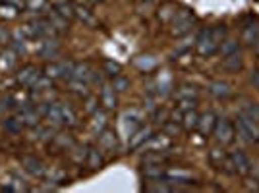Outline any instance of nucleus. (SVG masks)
Returning a JSON list of instances; mask_svg holds the SVG:
<instances>
[{
  "label": "nucleus",
  "instance_id": "nucleus-2",
  "mask_svg": "<svg viewBox=\"0 0 259 193\" xmlns=\"http://www.w3.org/2000/svg\"><path fill=\"white\" fill-rule=\"evenodd\" d=\"M236 133L248 143H257L259 141V122L255 118H251L246 112H240L238 114L236 122Z\"/></svg>",
  "mask_w": 259,
  "mask_h": 193
},
{
  "label": "nucleus",
  "instance_id": "nucleus-38",
  "mask_svg": "<svg viewBox=\"0 0 259 193\" xmlns=\"http://www.w3.org/2000/svg\"><path fill=\"white\" fill-rule=\"evenodd\" d=\"M87 153H89L87 147H83V145H74L70 149V159L76 162V164H83L87 161Z\"/></svg>",
  "mask_w": 259,
  "mask_h": 193
},
{
  "label": "nucleus",
  "instance_id": "nucleus-40",
  "mask_svg": "<svg viewBox=\"0 0 259 193\" xmlns=\"http://www.w3.org/2000/svg\"><path fill=\"white\" fill-rule=\"evenodd\" d=\"M31 14H47L51 10L49 8V0H27V8Z\"/></svg>",
  "mask_w": 259,
  "mask_h": 193
},
{
  "label": "nucleus",
  "instance_id": "nucleus-50",
  "mask_svg": "<svg viewBox=\"0 0 259 193\" xmlns=\"http://www.w3.org/2000/svg\"><path fill=\"white\" fill-rule=\"evenodd\" d=\"M164 133L170 137V135H176L178 133V126H176V122H166L164 124Z\"/></svg>",
  "mask_w": 259,
  "mask_h": 193
},
{
  "label": "nucleus",
  "instance_id": "nucleus-37",
  "mask_svg": "<svg viewBox=\"0 0 259 193\" xmlns=\"http://www.w3.org/2000/svg\"><path fill=\"white\" fill-rule=\"evenodd\" d=\"M45 176H47V180H49L51 183H54V185H58V183H66V172L62 170V168H56V166L47 168Z\"/></svg>",
  "mask_w": 259,
  "mask_h": 193
},
{
  "label": "nucleus",
  "instance_id": "nucleus-47",
  "mask_svg": "<svg viewBox=\"0 0 259 193\" xmlns=\"http://www.w3.org/2000/svg\"><path fill=\"white\" fill-rule=\"evenodd\" d=\"M0 16L12 20V18H16V16H18V10H16L14 6H10L8 2H0Z\"/></svg>",
  "mask_w": 259,
  "mask_h": 193
},
{
  "label": "nucleus",
  "instance_id": "nucleus-23",
  "mask_svg": "<svg viewBox=\"0 0 259 193\" xmlns=\"http://www.w3.org/2000/svg\"><path fill=\"white\" fill-rule=\"evenodd\" d=\"M35 139L37 141H43V143H47V141H53L54 135H56V128L54 126H51L49 122L47 124H39V126H35Z\"/></svg>",
  "mask_w": 259,
  "mask_h": 193
},
{
  "label": "nucleus",
  "instance_id": "nucleus-26",
  "mask_svg": "<svg viewBox=\"0 0 259 193\" xmlns=\"http://www.w3.org/2000/svg\"><path fill=\"white\" fill-rule=\"evenodd\" d=\"M143 174L149 180H161L162 176H164L162 162H143Z\"/></svg>",
  "mask_w": 259,
  "mask_h": 193
},
{
  "label": "nucleus",
  "instance_id": "nucleus-19",
  "mask_svg": "<svg viewBox=\"0 0 259 193\" xmlns=\"http://www.w3.org/2000/svg\"><path fill=\"white\" fill-rule=\"evenodd\" d=\"M45 18H47V22L53 25V29L56 33H66L68 27H70V22H68L66 18H62L56 10H49L45 14Z\"/></svg>",
  "mask_w": 259,
  "mask_h": 193
},
{
  "label": "nucleus",
  "instance_id": "nucleus-11",
  "mask_svg": "<svg viewBox=\"0 0 259 193\" xmlns=\"http://www.w3.org/2000/svg\"><path fill=\"white\" fill-rule=\"evenodd\" d=\"M209 161L213 166H217L219 170H225L228 174H232L234 168H232V161H230V155H227L223 149H211L209 153Z\"/></svg>",
  "mask_w": 259,
  "mask_h": 193
},
{
  "label": "nucleus",
  "instance_id": "nucleus-52",
  "mask_svg": "<svg viewBox=\"0 0 259 193\" xmlns=\"http://www.w3.org/2000/svg\"><path fill=\"white\" fill-rule=\"evenodd\" d=\"M251 79H253V85L259 89V72H253V75H251Z\"/></svg>",
  "mask_w": 259,
  "mask_h": 193
},
{
  "label": "nucleus",
  "instance_id": "nucleus-33",
  "mask_svg": "<svg viewBox=\"0 0 259 193\" xmlns=\"http://www.w3.org/2000/svg\"><path fill=\"white\" fill-rule=\"evenodd\" d=\"M223 66L227 68L228 72H238L242 68V53L240 51H234L232 54H228L223 58Z\"/></svg>",
  "mask_w": 259,
  "mask_h": 193
},
{
  "label": "nucleus",
  "instance_id": "nucleus-21",
  "mask_svg": "<svg viewBox=\"0 0 259 193\" xmlns=\"http://www.w3.org/2000/svg\"><path fill=\"white\" fill-rule=\"evenodd\" d=\"M45 120H47L51 126H54V128L64 126V124H62V110H60V103H53V101H51L49 110H47V114H45Z\"/></svg>",
  "mask_w": 259,
  "mask_h": 193
},
{
  "label": "nucleus",
  "instance_id": "nucleus-1",
  "mask_svg": "<svg viewBox=\"0 0 259 193\" xmlns=\"http://www.w3.org/2000/svg\"><path fill=\"white\" fill-rule=\"evenodd\" d=\"M225 35H227V29L223 27V25H215V27H211V29H205V31H201V35L197 37V53L201 54V56H211V54H215L219 51V46L221 43L225 41Z\"/></svg>",
  "mask_w": 259,
  "mask_h": 193
},
{
  "label": "nucleus",
  "instance_id": "nucleus-43",
  "mask_svg": "<svg viewBox=\"0 0 259 193\" xmlns=\"http://www.w3.org/2000/svg\"><path fill=\"white\" fill-rule=\"evenodd\" d=\"M155 64H157V60L153 56H140V58H136V66L140 70H143V72H151Z\"/></svg>",
  "mask_w": 259,
  "mask_h": 193
},
{
  "label": "nucleus",
  "instance_id": "nucleus-27",
  "mask_svg": "<svg viewBox=\"0 0 259 193\" xmlns=\"http://www.w3.org/2000/svg\"><path fill=\"white\" fill-rule=\"evenodd\" d=\"M68 91L77 96H81V99H87V96H89V83L70 77V79H68Z\"/></svg>",
  "mask_w": 259,
  "mask_h": 193
},
{
  "label": "nucleus",
  "instance_id": "nucleus-54",
  "mask_svg": "<svg viewBox=\"0 0 259 193\" xmlns=\"http://www.w3.org/2000/svg\"><path fill=\"white\" fill-rule=\"evenodd\" d=\"M255 53H257V56H259V43L255 44Z\"/></svg>",
  "mask_w": 259,
  "mask_h": 193
},
{
  "label": "nucleus",
  "instance_id": "nucleus-3",
  "mask_svg": "<svg viewBox=\"0 0 259 193\" xmlns=\"http://www.w3.org/2000/svg\"><path fill=\"white\" fill-rule=\"evenodd\" d=\"M141 120H143V114H141L140 110H136V108H130L126 110L118 120V129H120V135L122 137H126L128 139L130 135L136 131V129L141 126Z\"/></svg>",
  "mask_w": 259,
  "mask_h": 193
},
{
  "label": "nucleus",
  "instance_id": "nucleus-42",
  "mask_svg": "<svg viewBox=\"0 0 259 193\" xmlns=\"http://www.w3.org/2000/svg\"><path fill=\"white\" fill-rule=\"evenodd\" d=\"M53 143L60 151H70L72 147H74V141H72V137H70V135H64V133H56V135H54V139H53Z\"/></svg>",
  "mask_w": 259,
  "mask_h": 193
},
{
  "label": "nucleus",
  "instance_id": "nucleus-7",
  "mask_svg": "<svg viewBox=\"0 0 259 193\" xmlns=\"http://www.w3.org/2000/svg\"><path fill=\"white\" fill-rule=\"evenodd\" d=\"M213 135L217 137L219 143H223V145H228V143H232L234 141V135H236V128H234V124L227 118H221L217 120V126H215V131H213Z\"/></svg>",
  "mask_w": 259,
  "mask_h": 193
},
{
  "label": "nucleus",
  "instance_id": "nucleus-51",
  "mask_svg": "<svg viewBox=\"0 0 259 193\" xmlns=\"http://www.w3.org/2000/svg\"><path fill=\"white\" fill-rule=\"evenodd\" d=\"M10 37H12V31H8L6 27H0V44L10 43Z\"/></svg>",
  "mask_w": 259,
  "mask_h": 193
},
{
  "label": "nucleus",
  "instance_id": "nucleus-25",
  "mask_svg": "<svg viewBox=\"0 0 259 193\" xmlns=\"http://www.w3.org/2000/svg\"><path fill=\"white\" fill-rule=\"evenodd\" d=\"M74 10H76V18L83 25H89V27H95L97 25V18L93 16V12L89 10V8L81 6V4H74Z\"/></svg>",
  "mask_w": 259,
  "mask_h": 193
},
{
  "label": "nucleus",
  "instance_id": "nucleus-44",
  "mask_svg": "<svg viewBox=\"0 0 259 193\" xmlns=\"http://www.w3.org/2000/svg\"><path fill=\"white\" fill-rule=\"evenodd\" d=\"M234 51H238V41L236 39H227V41H223L221 46H219V53L223 54V58L228 56V54H232Z\"/></svg>",
  "mask_w": 259,
  "mask_h": 193
},
{
  "label": "nucleus",
  "instance_id": "nucleus-20",
  "mask_svg": "<svg viewBox=\"0 0 259 193\" xmlns=\"http://www.w3.org/2000/svg\"><path fill=\"white\" fill-rule=\"evenodd\" d=\"M2 191H14V193H22V191H29V185L23 182L22 176H8L6 182L2 185Z\"/></svg>",
  "mask_w": 259,
  "mask_h": 193
},
{
  "label": "nucleus",
  "instance_id": "nucleus-53",
  "mask_svg": "<svg viewBox=\"0 0 259 193\" xmlns=\"http://www.w3.org/2000/svg\"><path fill=\"white\" fill-rule=\"evenodd\" d=\"M87 2H91V4H99V2H105V0H87Z\"/></svg>",
  "mask_w": 259,
  "mask_h": 193
},
{
  "label": "nucleus",
  "instance_id": "nucleus-4",
  "mask_svg": "<svg viewBox=\"0 0 259 193\" xmlns=\"http://www.w3.org/2000/svg\"><path fill=\"white\" fill-rule=\"evenodd\" d=\"M195 18L194 14L190 10H180V12H174L172 16V29L170 33L176 35V37H182V35H188L192 31V25H194Z\"/></svg>",
  "mask_w": 259,
  "mask_h": 193
},
{
  "label": "nucleus",
  "instance_id": "nucleus-14",
  "mask_svg": "<svg viewBox=\"0 0 259 193\" xmlns=\"http://www.w3.org/2000/svg\"><path fill=\"white\" fill-rule=\"evenodd\" d=\"M22 166H23V170L27 172V174H31L33 178H45L47 166L43 164L41 159H37V157H23Z\"/></svg>",
  "mask_w": 259,
  "mask_h": 193
},
{
  "label": "nucleus",
  "instance_id": "nucleus-32",
  "mask_svg": "<svg viewBox=\"0 0 259 193\" xmlns=\"http://www.w3.org/2000/svg\"><path fill=\"white\" fill-rule=\"evenodd\" d=\"M60 110H62V124L72 128V126H77V114L76 110L70 107L68 103H60Z\"/></svg>",
  "mask_w": 259,
  "mask_h": 193
},
{
  "label": "nucleus",
  "instance_id": "nucleus-49",
  "mask_svg": "<svg viewBox=\"0 0 259 193\" xmlns=\"http://www.w3.org/2000/svg\"><path fill=\"white\" fill-rule=\"evenodd\" d=\"M4 2H8L10 6H14L18 12H22L27 8V0H4Z\"/></svg>",
  "mask_w": 259,
  "mask_h": 193
},
{
  "label": "nucleus",
  "instance_id": "nucleus-5",
  "mask_svg": "<svg viewBox=\"0 0 259 193\" xmlns=\"http://www.w3.org/2000/svg\"><path fill=\"white\" fill-rule=\"evenodd\" d=\"M74 70V62H49L45 66V75L51 79H70Z\"/></svg>",
  "mask_w": 259,
  "mask_h": 193
},
{
  "label": "nucleus",
  "instance_id": "nucleus-22",
  "mask_svg": "<svg viewBox=\"0 0 259 193\" xmlns=\"http://www.w3.org/2000/svg\"><path fill=\"white\" fill-rule=\"evenodd\" d=\"M164 180L168 183H192L194 176L186 170H164Z\"/></svg>",
  "mask_w": 259,
  "mask_h": 193
},
{
  "label": "nucleus",
  "instance_id": "nucleus-29",
  "mask_svg": "<svg viewBox=\"0 0 259 193\" xmlns=\"http://www.w3.org/2000/svg\"><path fill=\"white\" fill-rule=\"evenodd\" d=\"M18 56L20 54L16 53L14 49H4L2 53H0V68H4V70H10V68H14L16 66V62H18Z\"/></svg>",
  "mask_w": 259,
  "mask_h": 193
},
{
  "label": "nucleus",
  "instance_id": "nucleus-41",
  "mask_svg": "<svg viewBox=\"0 0 259 193\" xmlns=\"http://www.w3.org/2000/svg\"><path fill=\"white\" fill-rule=\"evenodd\" d=\"M51 87H53V79L43 74L37 81H35V85L31 87V91L33 93H49Z\"/></svg>",
  "mask_w": 259,
  "mask_h": 193
},
{
  "label": "nucleus",
  "instance_id": "nucleus-31",
  "mask_svg": "<svg viewBox=\"0 0 259 193\" xmlns=\"http://www.w3.org/2000/svg\"><path fill=\"white\" fill-rule=\"evenodd\" d=\"M54 10L58 12L62 18H66L68 22H72V20L76 18L74 4H72V2H68V0H60V2H56V4H54Z\"/></svg>",
  "mask_w": 259,
  "mask_h": 193
},
{
  "label": "nucleus",
  "instance_id": "nucleus-6",
  "mask_svg": "<svg viewBox=\"0 0 259 193\" xmlns=\"http://www.w3.org/2000/svg\"><path fill=\"white\" fill-rule=\"evenodd\" d=\"M176 101H178V110L180 112L194 108L195 103H197V89L192 85H182L176 91Z\"/></svg>",
  "mask_w": 259,
  "mask_h": 193
},
{
  "label": "nucleus",
  "instance_id": "nucleus-16",
  "mask_svg": "<svg viewBox=\"0 0 259 193\" xmlns=\"http://www.w3.org/2000/svg\"><path fill=\"white\" fill-rule=\"evenodd\" d=\"M93 75H95V70L91 68L89 62H74V70H72V77L74 79L85 81V83H93Z\"/></svg>",
  "mask_w": 259,
  "mask_h": 193
},
{
  "label": "nucleus",
  "instance_id": "nucleus-24",
  "mask_svg": "<svg viewBox=\"0 0 259 193\" xmlns=\"http://www.w3.org/2000/svg\"><path fill=\"white\" fill-rule=\"evenodd\" d=\"M93 120H91V131L95 133V135H99L101 131H105L107 129V124H108V116H107V112L105 110H95L93 114Z\"/></svg>",
  "mask_w": 259,
  "mask_h": 193
},
{
  "label": "nucleus",
  "instance_id": "nucleus-46",
  "mask_svg": "<svg viewBox=\"0 0 259 193\" xmlns=\"http://www.w3.org/2000/svg\"><path fill=\"white\" fill-rule=\"evenodd\" d=\"M103 70H105V74H108L110 77H114V75H120L122 66H120L118 62H114V60H105V62H103Z\"/></svg>",
  "mask_w": 259,
  "mask_h": 193
},
{
  "label": "nucleus",
  "instance_id": "nucleus-15",
  "mask_svg": "<svg viewBox=\"0 0 259 193\" xmlns=\"http://www.w3.org/2000/svg\"><path fill=\"white\" fill-rule=\"evenodd\" d=\"M230 161H232V168L240 176H248L251 170V164H249L248 157L242 153V151H232L230 153Z\"/></svg>",
  "mask_w": 259,
  "mask_h": 193
},
{
  "label": "nucleus",
  "instance_id": "nucleus-48",
  "mask_svg": "<svg viewBox=\"0 0 259 193\" xmlns=\"http://www.w3.org/2000/svg\"><path fill=\"white\" fill-rule=\"evenodd\" d=\"M97 108H99V99H95V96H87V103H85L87 112H89V114H93Z\"/></svg>",
  "mask_w": 259,
  "mask_h": 193
},
{
  "label": "nucleus",
  "instance_id": "nucleus-39",
  "mask_svg": "<svg viewBox=\"0 0 259 193\" xmlns=\"http://www.w3.org/2000/svg\"><path fill=\"white\" fill-rule=\"evenodd\" d=\"M2 126L6 128V131H10V133H20L23 128V122L20 116H8V118H4Z\"/></svg>",
  "mask_w": 259,
  "mask_h": 193
},
{
  "label": "nucleus",
  "instance_id": "nucleus-28",
  "mask_svg": "<svg viewBox=\"0 0 259 193\" xmlns=\"http://www.w3.org/2000/svg\"><path fill=\"white\" fill-rule=\"evenodd\" d=\"M180 122L184 124L186 131H194V129H197V124H199V114L195 112V108H190V110L182 112V120Z\"/></svg>",
  "mask_w": 259,
  "mask_h": 193
},
{
  "label": "nucleus",
  "instance_id": "nucleus-8",
  "mask_svg": "<svg viewBox=\"0 0 259 193\" xmlns=\"http://www.w3.org/2000/svg\"><path fill=\"white\" fill-rule=\"evenodd\" d=\"M41 70L37 68V66H25V68H22L18 74H16V81L20 83L22 87H25V89H31L33 85H35V81L41 77Z\"/></svg>",
  "mask_w": 259,
  "mask_h": 193
},
{
  "label": "nucleus",
  "instance_id": "nucleus-13",
  "mask_svg": "<svg viewBox=\"0 0 259 193\" xmlns=\"http://www.w3.org/2000/svg\"><path fill=\"white\" fill-rule=\"evenodd\" d=\"M99 101H101V105H103V108H105L107 112H112L114 108L118 107V96H116L114 87L108 85V83H103V87H101V95H99Z\"/></svg>",
  "mask_w": 259,
  "mask_h": 193
},
{
  "label": "nucleus",
  "instance_id": "nucleus-35",
  "mask_svg": "<svg viewBox=\"0 0 259 193\" xmlns=\"http://www.w3.org/2000/svg\"><path fill=\"white\" fill-rule=\"evenodd\" d=\"M209 93L219 96V99H225V96H228L232 91H230V85L225 83V81H211V83H209Z\"/></svg>",
  "mask_w": 259,
  "mask_h": 193
},
{
  "label": "nucleus",
  "instance_id": "nucleus-45",
  "mask_svg": "<svg viewBox=\"0 0 259 193\" xmlns=\"http://www.w3.org/2000/svg\"><path fill=\"white\" fill-rule=\"evenodd\" d=\"M110 85L114 87V91H116V93H124V91L130 87V79H126L124 75H114Z\"/></svg>",
  "mask_w": 259,
  "mask_h": 193
},
{
  "label": "nucleus",
  "instance_id": "nucleus-30",
  "mask_svg": "<svg viewBox=\"0 0 259 193\" xmlns=\"http://www.w3.org/2000/svg\"><path fill=\"white\" fill-rule=\"evenodd\" d=\"M242 39H244V43L246 44H251V46H255L259 43V25L257 23H249L244 27V33H242Z\"/></svg>",
  "mask_w": 259,
  "mask_h": 193
},
{
  "label": "nucleus",
  "instance_id": "nucleus-34",
  "mask_svg": "<svg viewBox=\"0 0 259 193\" xmlns=\"http://www.w3.org/2000/svg\"><path fill=\"white\" fill-rule=\"evenodd\" d=\"M103 162H105V159H103V153H101V149H89L85 164L91 168V170H97V168H101V166H103Z\"/></svg>",
  "mask_w": 259,
  "mask_h": 193
},
{
  "label": "nucleus",
  "instance_id": "nucleus-18",
  "mask_svg": "<svg viewBox=\"0 0 259 193\" xmlns=\"http://www.w3.org/2000/svg\"><path fill=\"white\" fill-rule=\"evenodd\" d=\"M215 126H217V116L213 112H205L203 116H199V124H197V129H199V133L203 135V137H209V135H213V131H215Z\"/></svg>",
  "mask_w": 259,
  "mask_h": 193
},
{
  "label": "nucleus",
  "instance_id": "nucleus-10",
  "mask_svg": "<svg viewBox=\"0 0 259 193\" xmlns=\"http://www.w3.org/2000/svg\"><path fill=\"white\" fill-rule=\"evenodd\" d=\"M37 53H39V56L45 58V60H53V58H56V56L60 54V43H58V39H56V37L41 39Z\"/></svg>",
  "mask_w": 259,
  "mask_h": 193
},
{
  "label": "nucleus",
  "instance_id": "nucleus-17",
  "mask_svg": "<svg viewBox=\"0 0 259 193\" xmlns=\"http://www.w3.org/2000/svg\"><path fill=\"white\" fill-rule=\"evenodd\" d=\"M99 147H101V151H108V153L118 151V133H114L110 129L101 131L99 133Z\"/></svg>",
  "mask_w": 259,
  "mask_h": 193
},
{
  "label": "nucleus",
  "instance_id": "nucleus-12",
  "mask_svg": "<svg viewBox=\"0 0 259 193\" xmlns=\"http://www.w3.org/2000/svg\"><path fill=\"white\" fill-rule=\"evenodd\" d=\"M151 135H153V129L149 128V126H140V128L136 129L128 137V149L130 151L141 149V147L145 145V141L149 139Z\"/></svg>",
  "mask_w": 259,
  "mask_h": 193
},
{
  "label": "nucleus",
  "instance_id": "nucleus-9",
  "mask_svg": "<svg viewBox=\"0 0 259 193\" xmlns=\"http://www.w3.org/2000/svg\"><path fill=\"white\" fill-rule=\"evenodd\" d=\"M170 137L166 133H159V135H151L149 139L145 141V145L141 149L145 153H164L166 149H170Z\"/></svg>",
  "mask_w": 259,
  "mask_h": 193
},
{
  "label": "nucleus",
  "instance_id": "nucleus-36",
  "mask_svg": "<svg viewBox=\"0 0 259 193\" xmlns=\"http://www.w3.org/2000/svg\"><path fill=\"white\" fill-rule=\"evenodd\" d=\"M170 91H172V81H170V75L164 72V74L159 77V81H157V95L166 96V95H170Z\"/></svg>",
  "mask_w": 259,
  "mask_h": 193
}]
</instances>
